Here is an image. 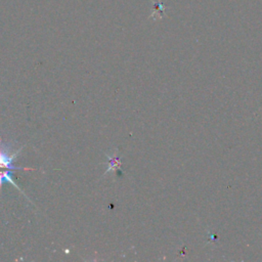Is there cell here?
I'll list each match as a JSON object with an SVG mask.
<instances>
[{
  "label": "cell",
  "mask_w": 262,
  "mask_h": 262,
  "mask_svg": "<svg viewBox=\"0 0 262 262\" xmlns=\"http://www.w3.org/2000/svg\"><path fill=\"white\" fill-rule=\"evenodd\" d=\"M19 151H20V149H17L16 151L11 152L9 150V147H7L5 144H4V147L1 146L0 147V168H6V169L12 170V171L23 169L20 167H15L13 165V162Z\"/></svg>",
  "instance_id": "obj_1"
},
{
  "label": "cell",
  "mask_w": 262,
  "mask_h": 262,
  "mask_svg": "<svg viewBox=\"0 0 262 262\" xmlns=\"http://www.w3.org/2000/svg\"><path fill=\"white\" fill-rule=\"evenodd\" d=\"M108 159H110V164H108V168L106 170L105 173L110 172V170H119L120 169V166H121V162H120V159L119 157H110L107 156Z\"/></svg>",
  "instance_id": "obj_2"
},
{
  "label": "cell",
  "mask_w": 262,
  "mask_h": 262,
  "mask_svg": "<svg viewBox=\"0 0 262 262\" xmlns=\"http://www.w3.org/2000/svg\"><path fill=\"white\" fill-rule=\"evenodd\" d=\"M4 182H9V183L13 184V185L18 189V190H20V189L17 187V185L13 182V179L11 178V176H10V172H9V171H3V172H0V187H1L2 183H4Z\"/></svg>",
  "instance_id": "obj_3"
}]
</instances>
